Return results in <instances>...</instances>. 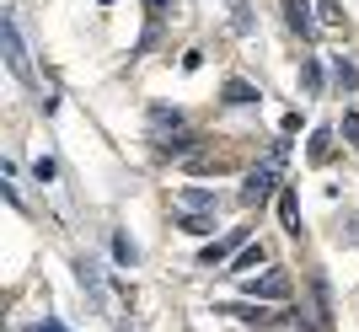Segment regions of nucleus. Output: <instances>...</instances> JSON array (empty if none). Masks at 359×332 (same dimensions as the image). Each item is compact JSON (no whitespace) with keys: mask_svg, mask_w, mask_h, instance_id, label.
<instances>
[{"mask_svg":"<svg viewBox=\"0 0 359 332\" xmlns=\"http://www.w3.org/2000/svg\"><path fill=\"white\" fill-rule=\"evenodd\" d=\"M279 172H285V139L273 145V155H269L263 166H252V172H247V182H241V204H247V209H257V204H263V198L273 193Z\"/></svg>","mask_w":359,"mask_h":332,"instance_id":"1","label":"nucleus"},{"mask_svg":"<svg viewBox=\"0 0 359 332\" xmlns=\"http://www.w3.org/2000/svg\"><path fill=\"white\" fill-rule=\"evenodd\" d=\"M0 48H6L11 76L32 86V60H27V43H22V27H16V11H0Z\"/></svg>","mask_w":359,"mask_h":332,"instance_id":"2","label":"nucleus"},{"mask_svg":"<svg viewBox=\"0 0 359 332\" xmlns=\"http://www.w3.org/2000/svg\"><path fill=\"white\" fill-rule=\"evenodd\" d=\"M241 289H247L252 300H285V295H290V273L269 268V273H257V279H241Z\"/></svg>","mask_w":359,"mask_h":332,"instance_id":"3","label":"nucleus"},{"mask_svg":"<svg viewBox=\"0 0 359 332\" xmlns=\"http://www.w3.org/2000/svg\"><path fill=\"white\" fill-rule=\"evenodd\" d=\"M225 317H236V321H247V327H285V311H263V305H220Z\"/></svg>","mask_w":359,"mask_h":332,"instance_id":"4","label":"nucleus"},{"mask_svg":"<svg viewBox=\"0 0 359 332\" xmlns=\"http://www.w3.org/2000/svg\"><path fill=\"white\" fill-rule=\"evenodd\" d=\"M177 129H182V113H177V107H150V139H156V145H166Z\"/></svg>","mask_w":359,"mask_h":332,"instance_id":"5","label":"nucleus"},{"mask_svg":"<svg viewBox=\"0 0 359 332\" xmlns=\"http://www.w3.org/2000/svg\"><path fill=\"white\" fill-rule=\"evenodd\" d=\"M75 279H81V289H86V295H91L97 305L107 300V289H102V268H97L91 257H75Z\"/></svg>","mask_w":359,"mask_h":332,"instance_id":"6","label":"nucleus"},{"mask_svg":"<svg viewBox=\"0 0 359 332\" xmlns=\"http://www.w3.org/2000/svg\"><path fill=\"white\" fill-rule=\"evenodd\" d=\"M241 247H247V230H231V236H220L215 247H204V257H198V263H204V268H215V263H225V257L241 252Z\"/></svg>","mask_w":359,"mask_h":332,"instance_id":"7","label":"nucleus"},{"mask_svg":"<svg viewBox=\"0 0 359 332\" xmlns=\"http://www.w3.org/2000/svg\"><path fill=\"white\" fill-rule=\"evenodd\" d=\"M285 22L300 32V38H316V16H311V6H306V0H285Z\"/></svg>","mask_w":359,"mask_h":332,"instance_id":"8","label":"nucleus"},{"mask_svg":"<svg viewBox=\"0 0 359 332\" xmlns=\"http://www.w3.org/2000/svg\"><path fill=\"white\" fill-rule=\"evenodd\" d=\"M215 204H220V198L204 193V188H182V193H177V209L182 214H215Z\"/></svg>","mask_w":359,"mask_h":332,"instance_id":"9","label":"nucleus"},{"mask_svg":"<svg viewBox=\"0 0 359 332\" xmlns=\"http://www.w3.org/2000/svg\"><path fill=\"white\" fill-rule=\"evenodd\" d=\"M279 226H285L290 236H300V198H295V188L279 193Z\"/></svg>","mask_w":359,"mask_h":332,"instance_id":"10","label":"nucleus"},{"mask_svg":"<svg viewBox=\"0 0 359 332\" xmlns=\"http://www.w3.org/2000/svg\"><path fill=\"white\" fill-rule=\"evenodd\" d=\"M220 102H225V107H252V102H257V91L247 86V81H225Z\"/></svg>","mask_w":359,"mask_h":332,"instance_id":"11","label":"nucleus"},{"mask_svg":"<svg viewBox=\"0 0 359 332\" xmlns=\"http://www.w3.org/2000/svg\"><path fill=\"white\" fill-rule=\"evenodd\" d=\"M194 145H198V134H194V129H177V134L166 139V145H156V151H161V155H188Z\"/></svg>","mask_w":359,"mask_h":332,"instance_id":"12","label":"nucleus"},{"mask_svg":"<svg viewBox=\"0 0 359 332\" xmlns=\"http://www.w3.org/2000/svg\"><path fill=\"white\" fill-rule=\"evenodd\" d=\"M332 86L344 91V97H348V91H354V86H359V76H354V64H348V60H344V54H338V60H332Z\"/></svg>","mask_w":359,"mask_h":332,"instance_id":"13","label":"nucleus"},{"mask_svg":"<svg viewBox=\"0 0 359 332\" xmlns=\"http://www.w3.org/2000/svg\"><path fill=\"white\" fill-rule=\"evenodd\" d=\"M327 155H332V129H316V134H311V161L322 166Z\"/></svg>","mask_w":359,"mask_h":332,"instance_id":"14","label":"nucleus"},{"mask_svg":"<svg viewBox=\"0 0 359 332\" xmlns=\"http://www.w3.org/2000/svg\"><path fill=\"white\" fill-rule=\"evenodd\" d=\"M182 230H188V236H215V214H188Z\"/></svg>","mask_w":359,"mask_h":332,"instance_id":"15","label":"nucleus"},{"mask_svg":"<svg viewBox=\"0 0 359 332\" xmlns=\"http://www.w3.org/2000/svg\"><path fill=\"white\" fill-rule=\"evenodd\" d=\"M300 86H306V97H316V91H322V70H316V60L300 64Z\"/></svg>","mask_w":359,"mask_h":332,"instance_id":"16","label":"nucleus"},{"mask_svg":"<svg viewBox=\"0 0 359 332\" xmlns=\"http://www.w3.org/2000/svg\"><path fill=\"white\" fill-rule=\"evenodd\" d=\"M257 263H263V247H241V252H236V273L257 268Z\"/></svg>","mask_w":359,"mask_h":332,"instance_id":"17","label":"nucleus"},{"mask_svg":"<svg viewBox=\"0 0 359 332\" xmlns=\"http://www.w3.org/2000/svg\"><path fill=\"white\" fill-rule=\"evenodd\" d=\"M338 129H344V139H348V145L359 151V113H354V107L344 113V123H338Z\"/></svg>","mask_w":359,"mask_h":332,"instance_id":"18","label":"nucleus"},{"mask_svg":"<svg viewBox=\"0 0 359 332\" xmlns=\"http://www.w3.org/2000/svg\"><path fill=\"white\" fill-rule=\"evenodd\" d=\"M32 177H38V182H54V161H48V155H38V161H32Z\"/></svg>","mask_w":359,"mask_h":332,"instance_id":"19","label":"nucleus"},{"mask_svg":"<svg viewBox=\"0 0 359 332\" xmlns=\"http://www.w3.org/2000/svg\"><path fill=\"white\" fill-rule=\"evenodd\" d=\"M113 252H118V263H135V257H140V252H135V242H129V236H118V242H113Z\"/></svg>","mask_w":359,"mask_h":332,"instance_id":"20","label":"nucleus"},{"mask_svg":"<svg viewBox=\"0 0 359 332\" xmlns=\"http://www.w3.org/2000/svg\"><path fill=\"white\" fill-rule=\"evenodd\" d=\"M322 22H344V11H338V0H322Z\"/></svg>","mask_w":359,"mask_h":332,"instance_id":"21","label":"nucleus"},{"mask_svg":"<svg viewBox=\"0 0 359 332\" xmlns=\"http://www.w3.org/2000/svg\"><path fill=\"white\" fill-rule=\"evenodd\" d=\"M166 6H177V0H145V11H150V16H166Z\"/></svg>","mask_w":359,"mask_h":332,"instance_id":"22","label":"nucleus"},{"mask_svg":"<svg viewBox=\"0 0 359 332\" xmlns=\"http://www.w3.org/2000/svg\"><path fill=\"white\" fill-rule=\"evenodd\" d=\"M38 332H65V327H60V321H43V327H38Z\"/></svg>","mask_w":359,"mask_h":332,"instance_id":"23","label":"nucleus"},{"mask_svg":"<svg viewBox=\"0 0 359 332\" xmlns=\"http://www.w3.org/2000/svg\"><path fill=\"white\" fill-rule=\"evenodd\" d=\"M123 332H129V327H123Z\"/></svg>","mask_w":359,"mask_h":332,"instance_id":"24","label":"nucleus"}]
</instances>
